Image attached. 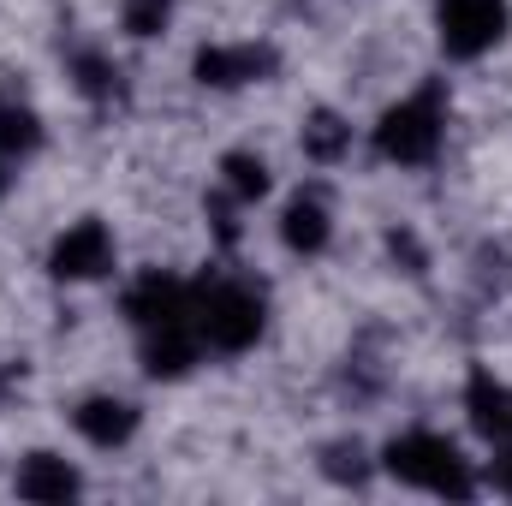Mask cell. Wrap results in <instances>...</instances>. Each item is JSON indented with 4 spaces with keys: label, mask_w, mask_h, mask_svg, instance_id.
<instances>
[{
    "label": "cell",
    "mask_w": 512,
    "mask_h": 506,
    "mask_svg": "<svg viewBox=\"0 0 512 506\" xmlns=\"http://www.w3.org/2000/svg\"><path fill=\"white\" fill-rule=\"evenodd\" d=\"M387 471H393L399 483H411V489H429V495H453V501H471V495H477V477H471L465 453H459L447 435H429V429L399 435V441L387 447Z\"/></svg>",
    "instance_id": "1"
},
{
    "label": "cell",
    "mask_w": 512,
    "mask_h": 506,
    "mask_svg": "<svg viewBox=\"0 0 512 506\" xmlns=\"http://www.w3.org/2000/svg\"><path fill=\"white\" fill-rule=\"evenodd\" d=\"M441 126H447V108H441V84H423L417 96H405L399 108H387V120L376 126V149L399 167H423L435 149H441Z\"/></svg>",
    "instance_id": "2"
},
{
    "label": "cell",
    "mask_w": 512,
    "mask_h": 506,
    "mask_svg": "<svg viewBox=\"0 0 512 506\" xmlns=\"http://www.w3.org/2000/svg\"><path fill=\"white\" fill-rule=\"evenodd\" d=\"M197 334L215 352H245V346H256V334H262V298H256L251 286H233V280L197 286Z\"/></svg>",
    "instance_id": "3"
},
{
    "label": "cell",
    "mask_w": 512,
    "mask_h": 506,
    "mask_svg": "<svg viewBox=\"0 0 512 506\" xmlns=\"http://www.w3.org/2000/svg\"><path fill=\"white\" fill-rule=\"evenodd\" d=\"M507 0H441V48L453 60H477L501 42Z\"/></svg>",
    "instance_id": "4"
},
{
    "label": "cell",
    "mask_w": 512,
    "mask_h": 506,
    "mask_svg": "<svg viewBox=\"0 0 512 506\" xmlns=\"http://www.w3.org/2000/svg\"><path fill=\"white\" fill-rule=\"evenodd\" d=\"M126 316L143 334H155V328H185V322H197V286H185V280H173V274H143L126 292Z\"/></svg>",
    "instance_id": "5"
},
{
    "label": "cell",
    "mask_w": 512,
    "mask_h": 506,
    "mask_svg": "<svg viewBox=\"0 0 512 506\" xmlns=\"http://www.w3.org/2000/svg\"><path fill=\"white\" fill-rule=\"evenodd\" d=\"M48 268H54L60 280H96V274H108V268H114V239H108V227H102V221H78V227L54 245Z\"/></svg>",
    "instance_id": "6"
},
{
    "label": "cell",
    "mask_w": 512,
    "mask_h": 506,
    "mask_svg": "<svg viewBox=\"0 0 512 506\" xmlns=\"http://www.w3.org/2000/svg\"><path fill=\"white\" fill-rule=\"evenodd\" d=\"M274 72V48H256V42H239V48H203L197 54V84H215V90H233V84H256Z\"/></svg>",
    "instance_id": "7"
},
{
    "label": "cell",
    "mask_w": 512,
    "mask_h": 506,
    "mask_svg": "<svg viewBox=\"0 0 512 506\" xmlns=\"http://www.w3.org/2000/svg\"><path fill=\"white\" fill-rule=\"evenodd\" d=\"M197 352H203V334H197V322L143 334V364H149V376H185V370L197 364Z\"/></svg>",
    "instance_id": "8"
},
{
    "label": "cell",
    "mask_w": 512,
    "mask_h": 506,
    "mask_svg": "<svg viewBox=\"0 0 512 506\" xmlns=\"http://www.w3.org/2000/svg\"><path fill=\"white\" fill-rule=\"evenodd\" d=\"M72 423H78V435L90 441V447H120L131 441V429H137V411H131L126 399H84L78 411H72Z\"/></svg>",
    "instance_id": "9"
},
{
    "label": "cell",
    "mask_w": 512,
    "mask_h": 506,
    "mask_svg": "<svg viewBox=\"0 0 512 506\" xmlns=\"http://www.w3.org/2000/svg\"><path fill=\"white\" fill-rule=\"evenodd\" d=\"M465 405H471V423H477L495 447H507V441H512V393H507V387L477 370L471 387H465Z\"/></svg>",
    "instance_id": "10"
},
{
    "label": "cell",
    "mask_w": 512,
    "mask_h": 506,
    "mask_svg": "<svg viewBox=\"0 0 512 506\" xmlns=\"http://www.w3.org/2000/svg\"><path fill=\"white\" fill-rule=\"evenodd\" d=\"M328 203L316 197V191H304V197H292L286 203V215H280V239L292 245V251H304V256H316L322 245H328Z\"/></svg>",
    "instance_id": "11"
},
{
    "label": "cell",
    "mask_w": 512,
    "mask_h": 506,
    "mask_svg": "<svg viewBox=\"0 0 512 506\" xmlns=\"http://www.w3.org/2000/svg\"><path fill=\"white\" fill-rule=\"evenodd\" d=\"M18 495L24 501H72L78 495V471L54 453H30L24 471H18Z\"/></svg>",
    "instance_id": "12"
},
{
    "label": "cell",
    "mask_w": 512,
    "mask_h": 506,
    "mask_svg": "<svg viewBox=\"0 0 512 506\" xmlns=\"http://www.w3.org/2000/svg\"><path fill=\"white\" fill-rule=\"evenodd\" d=\"M36 143H42V126H36V114L0 96V155H30Z\"/></svg>",
    "instance_id": "13"
},
{
    "label": "cell",
    "mask_w": 512,
    "mask_h": 506,
    "mask_svg": "<svg viewBox=\"0 0 512 506\" xmlns=\"http://www.w3.org/2000/svg\"><path fill=\"white\" fill-rule=\"evenodd\" d=\"M352 149V126H340L334 114H316L310 126H304V155L310 161H340Z\"/></svg>",
    "instance_id": "14"
},
{
    "label": "cell",
    "mask_w": 512,
    "mask_h": 506,
    "mask_svg": "<svg viewBox=\"0 0 512 506\" xmlns=\"http://www.w3.org/2000/svg\"><path fill=\"white\" fill-rule=\"evenodd\" d=\"M72 72H78V90H84L90 102H114V96H120V66H114V60H102V54H78Z\"/></svg>",
    "instance_id": "15"
},
{
    "label": "cell",
    "mask_w": 512,
    "mask_h": 506,
    "mask_svg": "<svg viewBox=\"0 0 512 506\" xmlns=\"http://www.w3.org/2000/svg\"><path fill=\"white\" fill-rule=\"evenodd\" d=\"M221 173H227V191H233L239 203H256V197L268 191V167H262L256 155H227Z\"/></svg>",
    "instance_id": "16"
},
{
    "label": "cell",
    "mask_w": 512,
    "mask_h": 506,
    "mask_svg": "<svg viewBox=\"0 0 512 506\" xmlns=\"http://www.w3.org/2000/svg\"><path fill=\"white\" fill-rule=\"evenodd\" d=\"M167 12H173V0H126V30L131 36H155L167 24Z\"/></svg>",
    "instance_id": "17"
},
{
    "label": "cell",
    "mask_w": 512,
    "mask_h": 506,
    "mask_svg": "<svg viewBox=\"0 0 512 506\" xmlns=\"http://www.w3.org/2000/svg\"><path fill=\"white\" fill-rule=\"evenodd\" d=\"M495 489H501V495H512V441L501 447V459H495Z\"/></svg>",
    "instance_id": "18"
},
{
    "label": "cell",
    "mask_w": 512,
    "mask_h": 506,
    "mask_svg": "<svg viewBox=\"0 0 512 506\" xmlns=\"http://www.w3.org/2000/svg\"><path fill=\"white\" fill-rule=\"evenodd\" d=\"M0 191H6V173H0Z\"/></svg>",
    "instance_id": "19"
}]
</instances>
